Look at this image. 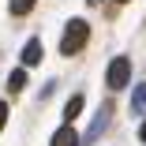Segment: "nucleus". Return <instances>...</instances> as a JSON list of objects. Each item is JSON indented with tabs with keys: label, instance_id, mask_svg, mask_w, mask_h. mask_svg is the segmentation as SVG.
I'll return each mask as SVG.
<instances>
[{
	"label": "nucleus",
	"instance_id": "nucleus-5",
	"mask_svg": "<svg viewBox=\"0 0 146 146\" xmlns=\"http://www.w3.org/2000/svg\"><path fill=\"white\" fill-rule=\"evenodd\" d=\"M79 112H82V94H75V98H71V101L64 105V120L71 124V120H75V116H79Z\"/></svg>",
	"mask_w": 146,
	"mask_h": 146
},
{
	"label": "nucleus",
	"instance_id": "nucleus-10",
	"mask_svg": "<svg viewBox=\"0 0 146 146\" xmlns=\"http://www.w3.org/2000/svg\"><path fill=\"white\" fill-rule=\"evenodd\" d=\"M139 139H142V142H146V120H142V124H139Z\"/></svg>",
	"mask_w": 146,
	"mask_h": 146
},
{
	"label": "nucleus",
	"instance_id": "nucleus-8",
	"mask_svg": "<svg viewBox=\"0 0 146 146\" xmlns=\"http://www.w3.org/2000/svg\"><path fill=\"white\" fill-rule=\"evenodd\" d=\"M131 109H135V112H142V109H146V86H139V90H135V98H131Z\"/></svg>",
	"mask_w": 146,
	"mask_h": 146
},
{
	"label": "nucleus",
	"instance_id": "nucleus-6",
	"mask_svg": "<svg viewBox=\"0 0 146 146\" xmlns=\"http://www.w3.org/2000/svg\"><path fill=\"white\" fill-rule=\"evenodd\" d=\"M23 86H26V71L19 68V71H11V79H8V90H11V94H19Z\"/></svg>",
	"mask_w": 146,
	"mask_h": 146
},
{
	"label": "nucleus",
	"instance_id": "nucleus-4",
	"mask_svg": "<svg viewBox=\"0 0 146 146\" xmlns=\"http://www.w3.org/2000/svg\"><path fill=\"white\" fill-rule=\"evenodd\" d=\"M79 142H82V139L75 135V127H71V124H64L60 131L52 135V146H79Z\"/></svg>",
	"mask_w": 146,
	"mask_h": 146
},
{
	"label": "nucleus",
	"instance_id": "nucleus-3",
	"mask_svg": "<svg viewBox=\"0 0 146 146\" xmlns=\"http://www.w3.org/2000/svg\"><path fill=\"white\" fill-rule=\"evenodd\" d=\"M23 64H26V68L41 64V41H38V38H30V41L23 45Z\"/></svg>",
	"mask_w": 146,
	"mask_h": 146
},
{
	"label": "nucleus",
	"instance_id": "nucleus-11",
	"mask_svg": "<svg viewBox=\"0 0 146 146\" xmlns=\"http://www.w3.org/2000/svg\"><path fill=\"white\" fill-rule=\"evenodd\" d=\"M116 4H127V0H116Z\"/></svg>",
	"mask_w": 146,
	"mask_h": 146
},
{
	"label": "nucleus",
	"instance_id": "nucleus-9",
	"mask_svg": "<svg viewBox=\"0 0 146 146\" xmlns=\"http://www.w3.org/2000/svg\"><path fill=\"white\" fill-rule=\"evenodd\" d=\"M8 124V105H0V127Z\"/></svg>",
	"mask_w": 146,
	"mask_h": 146
},
{
	"label": "nucleus",
	"instance_id": "nucleus-2",
	"mask_svg": "<svg viewBox=\"0 0 146 146\" xmlns=\"http://www.w3.org/2000/svg\"><path fill=\"white\" fill-rule=\"evenodd\" d=\"M105 82H109V90H124V86L131 82V60H127V56H116V60H109Z\"/></svg>",
	"mask_w": 146,
	"mask_h": 146
},
{
	"label": "nucleus",
	"instance_id": "nucleus-7",
	"mask_svg": "<svg viewBox=\"0 0 146 146\" xmlns=\"http://www.w3.org/2000/svg\"><path fill=\"white\" fill-rule=\"evenodd\" d=\"M30 8H34V0H8V11L11 15H26Z\"/></svg>",
	"mask_w": 146,
	"mask_h": 146
},
{
	"label": "nucleus",
	"instance_id": "nucleus-1",
	"mask_svg": "<svg viewBox=\"0 0 146 146\" xmlns=\"http://www.w3.org/2000/svg\"><path fill=\"white\" fill-rule=\"evenodd\" d=\"M86 41H90V26H86V19H71L64 26V38H60V52L64 56H75Z\"/></svg>",
	"mask_w": 146,
	"mask_h": 146
}]
</instances>
